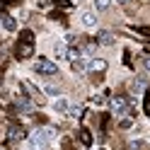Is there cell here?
I'll use <instances>...</instances> for the list:
<instances>
[{
  "label": "cell",
  "instance_id": "cell-1",
  "mask_svg": "<svg viewBox=\"0 0 150 150\" xmlns=\"http://www.w3.org/2000/svg\"><path fill=\"white\" fill-rule=\"evenodd\" d=\"M32 53H34V32L24 29V32H20V39H17V56L29 58Z\"/></svg>",
  "mask_w": 150,
  "mask_h": 150
},
{
  "label": "cell",
  "instance_id": "cell-2",
  "mask_svg": "<svg viewBox=\"0 0 150 150\" xmlns=\"http://www.w3.org/2000/svg\"><path fill=\"white\" fill-rule=\"evenodd\" d=\"M51 138H53V131H51V128L34 131V133L29 136V148H32V150H46Z\"/></svg>",
  "mask_w": 150,
  "mask_h": 150
},
{
  "label": "cell",
  "instance_id": "cell-3",
  "mask_svg": "<svg viewBox=\"0 0 150 150\" xmlns=\"http://www.w3.org/2000/svg\"><path fill=\"white\" fill-rule=\"evenodd\" d=\"M34 70L39 73V75H46V78H51V75H56V73H58L56 63L46 61V58H39V61H36V63H34Z\"/></svg>",
  "mask_w": 150,
  "mask_h": 150
},
{
  "label": "cell",
  "instance_id": "cell-4",
  "mask_svg": "<svg viewBox=\"0 0 150 150\" xmlns=\"http://www.w3.org/2000/svg\"><path fill=\"white\" fill-rule=\"evenodd\" d=\"M111 111H114L116 116H124L126 111H128V102H126V97H114V99H111Z\"/></svg>",
  "mask_w": 150,
  "mask_h": 150
},
{
  "label": "cell",
  "instance_id": "cell-5",
  "mask_svg": "<svg viewBox=\"0 0 150 150\" xmlns=\"http://www.w3.org/2000/svg\"><path fill=\"white\" fill-rule=\"evenodd\" d=\"M97 41H99L102 46H111L116 39H114V34H111L109 29H99V32H97Z\"/></svg>",
  "mask_w": 150,
  "mask_h": 150
},
{
  "label": "cell",
  "instance_id": "cell-6",
  "mask_svg": "<svg viewBox=\"0 0 150 150\" xmlns=\"http://www.w3.org/2000/svg\"><path fill=\"white\" fill-rule=\"evenodd\" d=\"M68 109H70V104H68L65 97H58L53 102V111H58V114H68Z\"/></svg>",
  "mask_w": 150,
  "mask_h": 150
},
{
  "label": "cell",
  "instance_id": "cell-7",
  "mask_svg": "<svg viewBox=\"0 0 150 150\" xmlns=\"http://www.w3.org/2000/svg\"><path fill=\"white\" fill-rule=\"evenodd\" d=\"M0 24H3L7 32H15V29H17V22L12 20L10 15H0Z\"/></svg>",
  "mask_w": 150,
  "mask_h": 150
},
{
  "label": "cell",
  "instance_id": "cell-8",
  "mask_svg": "<svg viewBox=\"0 0 150 150\" xmlns=\"http://www.w3.org/2000/svg\"><path fill=\"white\" fill-rule=\"evenodd\" d=\"M82 24L85 27H97V15L95 12H82Z\"/></svg>",
  "mask_w": 150,
  "mask_h": 150
},
{
  "label": "cell",
  "instance_id": "cell-9",
  "mask_svg": "<svg viewBox=\"0 0 150 150\" xmlns=\"http://www.w3.org/2000/svg\"><path fill=\"white\" fill-rule=\"evenodd\" d=\"M73 68H75V73H85V70L90 68V63L82 61V58H75V61H73Z\"/></svg>",
  "mask_w": 150,
  "mask_h": 150
},
{
  "label": "cell",
  "instance_id": "cell-10",
  "mask_svg": "<svg viewBox=\"0 0 150 150\" xmlns=\"http://www.w3.org/2000/svg\"><path fill=\"white\" fill-rule=\"evenodd\" d=\"M87 70H107V61H104V58H95V61L90 63Z\"/></svg>",
  "mask_w": 150,
  "mask_h": 150
},
{
  "label": "cell",
  "instance_id": "cell-11",
  "mask_svg": "<svg viewBox=\"0 0 150 150\" xmlns=\"http://www.w3.org/2000/svg\"><path fill=\"white\" fill-rule=\"evenodd\" d=\"M111 7V0H95V10L97 12H107Z\"/></svg>",
  "mask_w": 150,
  "mask_h": 150
},
{
  "label": "cell",
  "instance_id": "cell-12",
  "mask_svg": "<svg viewBox=\"0 0 150 150\" xmlns=\"http://www.w3.org/2000/svg\"><path fill=\"white\" fill-rule=\"evenodd\" d=\"M80 140H82V145H92V136H90V131H87V128H82V131H80Z\"/></svg>",
  "mask_w": 150,
  "mask_h": 150
},
{
  "label": "cell",
  "instance_id": "cell-13",
  "mask_svg": "<svg viewBox=\"0 0 150 150\" xmlns=\"http://www.w3.org/2000/svg\"><path fill=\"white\" fill-rule=\"evenodd\" d=\"M53 51H56V56H58V58H63V56L68 53V49H65V44H63V41H61V44H56V46H53Z\"/></svg>",
  "mask_w": 150,
  "mask_h": 150
},
{
  "label": "cell",
  "instance_id": "cell-14",
  "mask_svg": "<svg viewBox=\"0 0 150 150\" xmlns=\"http://www.w3.org/2000/svg\"><path fill=\"white\" fill-rule=\"evenodd\" d=\"M20 109H24V111H32V109H34V104H32V102L27 99V97H20Z\"/></svg>",
  "mask_w": 150,
  "mask_h": 150
},
{
  "label": "cell",
  "instance_id": "cell-15",
  "mask_svg": "<svg viewBox=\"0 0 150 150\" xmlns=\"http://www.w3.org/2000/svg\"><path fill=\"white\" fill-rule=\"evenodd\" d=\"M44 92H46L49 97H58V92H61V90H58V87H53V85H46V87H44Z\"/></svg>",
  "mask_w": 150,
  "mask_h": 150
},
{
  "label": "cell",
  "instance_id": "cell-16",
  "mask_svg": "<svg viewBox=\"0 0 150 150\" xmlns=\"http://www.w3.org/2000/svg\"><path fill=\"white\" fill-rule=\"evenodd\" d=\"M10 138H22V128H10Z\"/></svg>",
  "mask_w": 150,
  "mask_h": 150
},
{
  "label": "cell",
  "instance_id": "cell-17",
  "mask_svg": "<svg viewBox=\"0 0 150 150\" xmlns=\"http://www.w3.org/2000/svg\"><path fill=\"white\" fill-rule=\"evenodd\" d=\"M143 87H145V82H143V80H136V82H133V90H136V92H140Z\"/></svg>",
  "mask_w": 150,
  "mask_h": 150
},
{
  "label": "cell",
  "instance_id": "cell-18",
  "mask_svg": "<svg viewBox=\"0 0 150 150\" xmlns=\"http://www.w3.org/2000/svg\"><path fill=\"white\" fill-rule=\"evenodd\" d=\"M68 114H70V116H80V107H70Z\"/></svg>",
  "mask_w": 150,
  "mask_h": 150
},
{
  "label": "cell",
  "instance_id": "cell-19",
  "mask_svg": "<svg viewBox=\"0 0 150 150\" xmlns=\"http://www.w3.org/2000/svg\"><path fill=\"white\" fill-rule=\"evenodd\" d=\"M145 114H150V90H148V95H145Z\"/></svg>",
  "mask_w": 150,
  "mask_h": 150
},
{
  "label": "cell",
  "instance_id": "cell-20",
  "mask_svg": "<svg viewBox=\"0 0 150 150\" xmlns=\"http://www.w3.org/2000/svg\"><path fill=\"white\" fill-rule=\"evenodd\" d=\"M138 32L143 34V36H150V29H148V27H138Z\"/></svg>",
  "mask_w": 150,
  "mask_h": 150
},
{
  "label": "cell",
  "instance_id": "cell-21",
  "mask_svg": "<svg viewBox=\"0 0 150 150\" xmlns=\"http://www.w3.org/2000/svg\"><path fill=\"white\" fill-rule=\"evenodd\" d=\"M56 3H58V5H63V7H68V5H70L68 0H56Z\"/></svg>",
  "mask_w": 150,
  "mask_h": 150
},
{
  "label": "cell",
  "instance_id": "cell-22",
  "mask_svg": "<svg viewBox=\"0 0 150 150\" xmlns=\"http://www.w3.org/2000/svg\"><path fill=\"white\" fill-rule=\"evenodd\" d=\"M145 68H148V70H150V58H145Z\"/></svg>",
  "mask_w": 150,
  "mask_h": 150
},
{
  "label": "cell",
  "instance_id": "cell-23",
  "mask_svg": "<svg viewBox=\"0 0 150 150\" xmlns=\"http://www.w3.org/2000/svg\"><path fill=\"white\" fill-rule=\"evenodd\" d=\"M5 5H7V3H5V0H0V10H3V7H5Z\"/></svg>",
  "mask_w": 150,
  "mask_h": 150
},
{
  "label": "cell",
  "instance_id": "cell-24",
  "mask_svg": "<svg viewBox=\"0 0 150 150\" xmlns=\"http://www.w3.org/2000/svg\"><path fill=\"white\" fill-rule=\"evenodd\" d=\"M119 3H128V0H119Z\"/></svg>",
  "mask_w": 150,
  "mask_h": 150
}]
</instances>
